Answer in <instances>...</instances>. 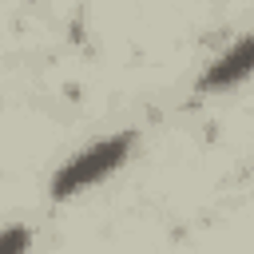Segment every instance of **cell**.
<instances>
[{
	"instance_id": "6da1fadb",
	"label": "cell",
	"mask_w": 254,
	"mask_h": 254,
	"mask_svg": "<svg viewBox=\"0 0 254 254\" xmlns=\"http://www.w3.org/2000/svg\"><path fill=\"white\" fill-rule=\"evenodd\" d=\"M139 143V131L135 127H123V131H111L95 143H87L83 151H75L71 159H64L48 183V198L52 202H64V198H75L91 187H99L103 179H111L135 151Z\"/></svg>"
},
{
	"instance_id": "7a4b0ae2",
	"label": "cell",
	"mask_w": 254,
	"mask_h": 254,
	"mask_svg": "<svg viewBox=\"0 0 254 254\" xmlns=\"http://www.w3.org/2000/svg\"><path fill=\"white\" fill-rule=\"evenodd\" d=\"M250 75H254V32L238 36L222 56H214V60L202 67V75H198V91H202V95L230 91V87H238V83L250 79Z\"/></svg>"
},
{
	"instance_id": "3957f363",
	"label": "cell",
	"mask_w": 254,
	"mask_h": 254,
	"mask_svg": "<svg viewBox=\"0 0 254 254\" xmlns=\"http://www.w3.org/2000/svg\"><path fill=\"white\" fill-rule=\"evenodd\" d=\"M32 242V230L28 226H4L0 230V254H24Z\"/></svg>"
}]
</instances>
